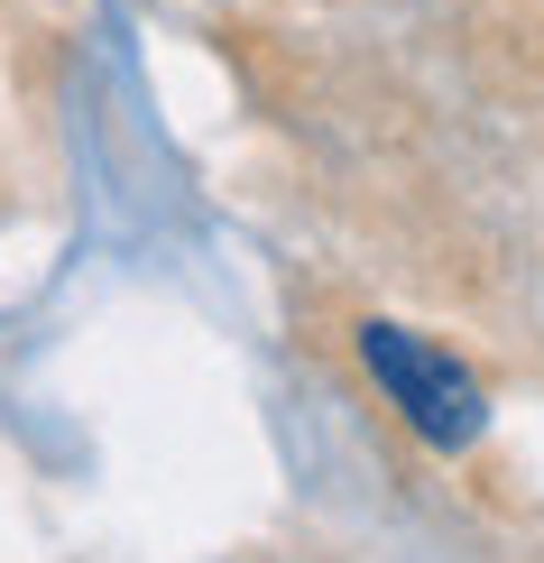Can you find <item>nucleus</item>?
Masks as SVG:
<instances>
[{"label": "nucleus", "mask_w": 544, "mask_h": 563, "mask_svg": "<svg viewBox=\"0 0 544 563\" xmlns=\"http://www.w3.org/2000/svg\"><path fill=\"white\" fill-rule=\"evenodd\" d=\"M360 361H369V379L397 397V416L434 443V453H470L489 426V397L480 379L453 361V351H434L424 333H397V323H360Z\"/></svg>", "instance_id": "obj_1"}]
</instances>
